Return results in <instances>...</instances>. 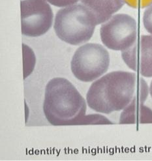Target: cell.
<instances>
[{"mask_svg":"<svg viewBox=\"0 0 152 161\" xmlns=\"http://www.w3.org/2000/svg\"><path fill=\"white\" fill-rule=\"evenodd\" d=\"M148 95L147 83L138 75L126 71H114L91 85L86 100L92 110L109 114L124 110L133 101L144 103Z\"/></svg>","mask_w":152,"mask_h":161,"instance_id":"cell-1","label":"cell"},{"mask_svg":"<svg viewBox=\"0 0 152 161\" xmlns=\"http://www.w3.org/2000/svg\"><path fill=\"white\" fill-rule=\"evenodd\" d=\"M86 108L85 99L68 80L54 78L47 84L43 112L52 125H80Z\"/></svg>","mask_w":152,"mask_h":161,"instance_id":"cell-2","label":"cell"},{"mask_svg":"<svg viewBox=\"0 0 152 161\" xmlns=\"http://www.w3.org/2000/svg\"><path fill=\"white\" fill-rule=\"evenodd\" d=\"M97 25L94 16L84 5L75 4L58 11L53 28L61 40L80 45L92 38Z\"/></svg>","mask_w":152,"mask_h":161,"instance_id":"cell-3","label":"cell"},{"mask_svg":"<svg viewBox=\"0 0 152 161\" xmlns=\"http://www.w3.org/2000/svg\"><path fill=\"white\" fill-rule=\"evenodd\" d=\"M110 56L102 45L87 43L79 47L71 60V70L80 81L89 82L99 78L109 69Z\"/></svg>","mask_w":152,"mask_h":161,"instance_id":"cell-4","label":"cell"},{"mask_svg":"<svg viewBox=\"0 0 152 161\" xmlns=\"http://www.w3.org/2000/svg\"><path fill=\"white\" fill-rule=\"evenodd\" d=\"M136 20L126 14H118L102 24L100 35L103 43L109 49L123 51L137 39Z\"/></svg>","mask_w":152,"mask_h":161,"instance_id":"cell-5","label":"cell"},{"mask_svg":"<svg viewBox=\"0 0 152 161\" xmlns=\"http://www.w3.org/2000/svg\"><path fill=\"white\" fill-rule=\"evenodd\" d=\"M22 33L36 37L51 28L53 14L47 0H21Z\"/></svg>","mask_w":152,"mask_h":161,"instance_id":"cell-6","label":"cell"},{"mask_svg":"<svg viewBox=\"0 0 152 161\" xmlns=\"http://www.w3.org/2000/svg\"><path fill=\"white\" fill-rule=\"evenodd\" d=\"M126 64L144 77H152V35H142L127 50L121 52Z\"/></svg>","mask_w":152,"mask_h":161,"instance_id":"cell-7","label":"cell"},{"mask_svg":"<svg viewBox=\"0 0 152 161\" xmlns=\"http://www.w3.org/2000/svg\"><path fill=\"white\" fill-rule=\"evenodd\" d=\"M94 16L97 24L104 23L123 7L124 0H81Z\"/></svg>","mask_w":152,"mask_h":161,"instance_id":"cell-8","label":"cell"},{"mask_svg":"<svg viewBox=\"0 0 152 161\" xmlns=\"http://www.w3.org/2000/svg\"><path fill=\"white\" fill-rule=\"evenodd\" d=\"M120 123H152V111L143 104V102L133 101L124 109L121 115Z\"/></svg>","mask_w":152,"mask_h":161,"instance_id":"cell-9","label":"cell"},{"mask_svg":"<svg viewBox=\"0 0 152 161\" xmlns=\"http://www.w3.org/2000/svg\"><path fill=\"white\" fill-rule=\"evenodd\" d=\"M90 124H112V123L106 118L99 114H90L85 115V117L80 123V125Z\"/></svg>","mask_w":152,"mask_h":161,"instance_id":"cell-10","label":"cell"},{"mask_svg":"<svg viewBox=\"0 0 152 161\" xmlns=\"http://www.w3.org/2000/svg\"><path fill=\"white\" fill-rule=\"evenodd\" d=\"M143 24L146 31L152 34V4L149 6L144 13Z\"/></svg>","mask_w":152,"mask_h":161,"instance_id":"cell-11","label":"cell"},{"mask_svg":"<svg viewBox=\"0 0 152 161\" xmlns=\"http://www.w3.org/2000/svg\"><path fill=\"white\" fill-rule=\"evenodd\" d=\"M124 2L132 8H144L152 3V0H124Z\"/></svg>","mask_w":152,"mask_h":161,"instance_id":"cell-12","label":"cell"},{"mask_svg":"<svg viewBox=\"0 0 152 161\" xmlns=\"http://www.w3.org/2000/svg\"><path fill=\"white\" fill-rule=\"evenodd\" d=\"M47 1L53 5L58 7H62L72 5L77 3L79 0H47Z\"/></svg>","mask_w":152,"mask_h":161,"instance_id":"cell-13","label":"cell"},{"mask_svg":"<svg viewBox=\"0 0 152 161\" xmlns=\"http://www.w3.org/2000/svg\"><path fill=\"white\" fill-rule=\"evenodd\" d=\"M149 92H150V95L152 97V81L151 82V84H150V87H149Z\"/></svg>","mask_w":152,"mask_h":161,"instance_id":"cell-14","label":"cell"}]
</instances>
